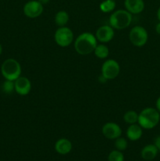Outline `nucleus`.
Masks as SVG:
<instances>
[{
    "mask_svg": "<svg viewBox=\"0 0 160 161\" xmlns=\"http://www.w3.org/2000/svg\"><path fill=\"white\" fill-rule=\"evenodd\" d=\"M143 135V128L138 124H130L126 130V137L130 141L135 142L141 139Z\"/></svg>",
    "mask_w": 160,
    "mask_h": 161,
    "instance_id": "nucleus-14",
    "label": "nucleus"
},
{
    "mask_svg": "<svg viewBox=\"0 0 160 161\" xmlns=\"http://www.w3.org/2000/svg\"><path fill=\"white\" fill-rule=\"evenodd\" d=\"M2 53H3V47H2V45L0 44V55L2 54Z\"/></svg>",
    "mask_w": 160,
    "mask_h": 161,
    "instance_id": "nucleus-29",
    "label": "nucleus"
},
{
    "mask_svg": "<svg viewBox=\"0 0 160 161\" xmlns=\"http://www.w3.org/2000/svg\"><path fill=\"white\" fill-rule=\"evenodd\" d=\"M21 65L14 58L5 60L1 65V73L5 80L15 81L21 75Z\"/></svg>",
    "mask_w": 160,
    "mask_h": 161,
    "instance_id": "nucleus-4",
    "label": "nucleus"
},
{
    "mask_svg": "<svg viewBox=\"0 0 160 161\" xmlns=\"http://www.w3.org/2000/svg\"><path fill=\"white\" fill-rule=\"evenodd\" d=\"M93 53L97 58H100V59H105L109 55V49L105 45V43L97 44Z\"/></svg>",
    "mask_w": 160,
    "mask_h": 161,
    "instance_id": "nucleus-17",
    "label": "nucleus"
},
{
    "mask_svg": "<svg viewBox=\"0 0 160 161\" xmlns=\"http://www.w3.org/2000/svg\"><path fill=\"white\" fill-rule=\"evenodd\" d=\"M133 20V15L126 9H117L109 17V25L114 29L122 30L128 28Z\"/></svg>",
    "mask_w": 160,
    "mask_h": 161,
    "instance_id": "nucleus-3",
    "label": "nucleus"
},
{
    "mask_svg": "<svg viewBox=\"0 0 160 161\" xmlns=\"http://www.w3.org/2000/svg\"><path fill=\"white\" fill-rule=\"evenodd\" d=\"M38 1H39L41 4H42L44 6V5H45V4H47V3H50V0H38Z\"/></svg>",
    "mask_w": 160,
    "mask_h": 161,
    "instance_id": "nucleus-27",
    "label": "nucleus"
},
{
    "mask_svg": "<svg viewBox=\"0 0 160 161\" xmlns=\"http://www.w3.org/2000/svg\"><path fill=\"white\" fill-rule=\"evenodd\" d=\"M154 145L156 146L158 150L160 152V135H158V136H157L156 138H155V142H154Z\"/></svg>",
    "mask_w": 160,
    "mask_h": 161,
    "instance_id": "nucleus-23",
    "label": "nucleus"
},
{
    "mask_svg": "<svg viewBox=\"0 0 160 161\" xmlns=\"http://www.w3.org/2000/svg\"><path fill=\"white\" fill-rule=\"evenodd\" d=\"M155 108L160 113V96L156 99V102H155Z\"/></svg>",
    "mask_w": 160,
    "mask_h": 161,
    "instance_id": "nucleus-24",
    "label": "nucleus"
},
{
    "mask_svg": "<svg viewBox=\"0 0 160 161\" xmlns=\"http://www.w3.org/2000/svg\"><path fill=\"white\" fill-rule=\"evenodd\" d=\"M97 42L95 35L90 32H83L75 39L74 47L78 54L86 56L93 53Z\"/></svg>",
    "mask_w": 160,
    "mask_h": 161,
    "instance_id": "nucleus-1",
    "label": "nucleus"
},
{
    "mask_svg": "<svg viewBox=\"0 0 160 161\" xmlns=\"http://www.w3.org/2000/svg\"><path fill=\"white\" fill-rule=\"evenodd\" d=\"M159 124H160V123H159Z\"/></svg>",
    "mask_w": 160,
    "mask_h": 161,
    "instance_id": "nucleus-31",
    "label": "nucleus"
},
{
    "mask_svg": "<svg viewBox=\"0 0 160 161\" xmlns=\"http://www.w3.org/2000/svg\"><path fill=\"white\" fill-rule=\"evenodd\" d=\"M15 92L20 96H26L31 92V83L28 77L21 76L14 81Z\"/></svg>",
    "mask_w": 160,
    "mask_h": 161,
    "instance_id": "nucleus-11",
    "label": "nucleus"
},
{
    "mask_svg": "<svg viewBox=\"0 0 160 161\" xmlns=\"http://www.w3.org/2000/svg\"><path fill=\"white\" fill-rule=\"evenodd\" d=\"M95 36L97 41H99L100 43L109 42L110 41L112 40L115 36L114 28L109 25H102L97 30Z\"/></svg>",
    "mask_w": 160,
    "mask_h": 161,
    "instance_id": "nucleus-10",
    "label": "nucleus"
},
{
    "mask_svg": "<svg viewBox=\"0 0 160 161\" xmlns=\"http://www.w3.org/2000/svg\"><path fill=\"white\" fill-rule=\"evenodd\" d=\"M120 72V65L114 59H108L101 66V75L107 80H112L117 78Z\"/></svg>",
    "mask_w": 160,
    "mask_h": 161,
    "instance_id": "nucleus-7",
    "label": "nucleus"
},
{
    "mask_svg": "<svg viewBox=\"0 0 160 161\" xmlns=\"http://www.w3.org/2000/svg\"><path fill=\"white\" fill-rule=\"evenodd\" d=\"M158 1H160V0H158Z\"/></svg>",
    "mask_w": 160,
    "mask_h": 161,
    "instance_id": "nucleus-30",
    "label": "nucleus"
},
{
    "mask_svg": "<svg viewBox=\"0 0 160 161\" xmlns=\"http://www.w3.org/2000/svg\"><path fill=\"white\" fill-rule=\"evenodd\" d=\"M3 91L5 94H11L13 91H15V87H14V81L11 80H5L4 83H3Z\"/></svg>",
    "mask_w": 160,
    "mask_h": 161,
    "instance_id": "nucleus-22",
    "label": "nucleus"
},
{
    "mask_svg": "<svg viewBox=\"0 0 160 161\" xmlns=\"http://www.w3.org/2000/svg\"><path fill=\"white\" fill-rule=\"evenodd\" d=\"M98 80H99V81L100 82V83H105V82L107 81L106 79H105L103 75H100V77H99Z\"/></svg>",
    "mask_w": 160,
    "mask_h": 161,
    "instance_id": "nucleus-26",
    "label": "nucleus"
},
{
    "mask_svg": "<svg viewBox=\"0 0 160 161\" xmlns=\"http://www.w3.org/2000/svg\"><path fill=\"white\" fill-rule=\"evenodd\" d=\"M55 23L59 27H64L69 20V14L65 10H60L56 14L54 17Z\"/></svg>",
    "mask_w": 160,
    "mask_h": 161,
    "instance_id": "nucleus-16",
    "label": "nucleus"
},
{
    "mask_svg": "<svg viewBox=\"0 0 160 161\" xmlns=\"http://www.w3.org/2000/svg\"><path fill=\"white\" fill-rule=\"evenodd\" d=\"M160 123V113L155 108L147 107L138 113L137 124L145 130L155 128Z\"/></svg>",
    "mask_w": 160,
    "mask_h": 161,
    "instance_id": "nucleus-2",
    "label": "nucleus"
},
{
    "mask_svg": "<svg viewBox=\"0 0 160 161\" xmlns=\"http://www.w3.org/2000/svg\"><path fill=\"white\" fill-rule=\"evenodd\" d=\"M155 31H156V33L158 35H159L160 36V22L158 21V23L156 24V25H155Z\"/></svg>",
    "mask_w": 160,
    "mask_h": 161,
    "instance_id": "nucleus-25",
    "label": "nucleus"
},
{
    "mask_svg": "<svg viewBox=\"0 0 160 161\" xmlns=\"http://www.w3.org/2000/svg\"><path fill=\"white\" fill-rule=\"evenodd\" d=\"M129 39L133 46L136 47H142L146 45L148 40V33L145 28L136 25L131 28L129 33Z\"/></svg>",
    "mask_w": 160,
    "mask_h": 161,
    "instance_id": "nucleus-5",
    "label": "nucleus"
},
{
    "mask_svg": "<svg viewBox=\"0 0 160 161\" xmlns=\"http://www.w3.org/2000/svg\"><path fill=\"white\" fill-rule=\"evenodd\" d=\"M156 16H157V19H158V21L160 22V6H159V7H158V9H157Z\"/></svg>",
    "mask_w": 160,
    "mask_h": 161,
    "instance_id": "nucleus-28",
    "label": "nucleus"
},
{
    "mask_svg": "<svg viewBox=\"0 0 160 161\" xmlns=\"http://www.w3.org/2000/svg\"><path fill=\"white\" fill-rule=\"evenodd\" d=\"M115 147L117 150L119 151H124L127 149L128 147V142L125 138L119 137V138H116L115 141Z\"/></svg>",
    "mask_w": 160,
    "mask_h": 161,
    "instance_id": "nucleus-20",
    "label": "nucleus"
},
{
    "mask_svg": "<svg viewBox=\"0 0 160 161\" xmlns=\"http://www.w3.org/2000/svg\"><path fill=\"white\" fill-rule=\"evenodd\" d=\"M158 150L154 144H148L144 146L141 152V156L144 160H152L157 157Z\"/></svg>",
    "mask_w": 160,
    "mask_h": 161,
    "instance_id": "nucleus-15",
    "label": "nucleus"
},
{
    "mask_svg": "<svg viewBox=\"0 0 160 161\" xmlns=\"http://www.w3.org/2000/svg\"><path fill=\"white\" fill-rule=\"evenodd\" d=\"M102 134L106 138L115 140L122 135V128L118 124L114 122H108L102 127Z\"/></svg>",
    "mask_w": 160,
    "mask_h": 161,
    "instance_id": "nucleus-9",
    "label": "nucleus"
},
{
    "mask_svg": "<svg viewBox=\"0 0 160 161\" xmlns=\"http://www.w3.org/2000/svg\"><path fill=\"white\" fill-rule=\"evenodd\" d=\"M44 10L43 5L41 4L38 0H31L27 2L23 7L24 14L31 19L40 17Z\"/></svg>",
    "mask_w": 160,
    "mask_h": 161,
    "instance_id": "nucleus-8",
    "label": "nucleus"
},
{
    "mask_svg": "<svg viewBox=\"0 0 160 161\" xmlns=\"http://www.w3.org/2000/svg\"><path fill=\"white\" fill-rule=\"evenodd\" d=\"M108 160V161H124V155L122 151L115 149L110 153Z\"/></svg>",
    "mask_w": 160,
    "mask_h": 161,
    "instance_id": "nucleus-21",
    "label": "nucleus"
},
{
    "mask_svg": "<svg viewBox=\"0 0 160 161\" xmlns=\"http://www.w3.org/2000/svg\"><path fill=\"white\" fill-rule=\"evenodd\" d=\"M116 6V3L115 0H104L101 2L99 6L100 11L104 14L111 13L115 10Z\"/></svg>",
    "mask_w": 160,
    "mask_h": 161,
    "instance_id": "nucleus-18",
    "label": "nucleus"
},
{
    "mask_svg": "<svg viewBox=\"0 0 160 161\" xmlns=\"http://www.w3.org/2000/svg\"><path fill=\"white\" fill-rule=\"evenodd\" d=\"M124 6L125 9L132 15L141 14L145 8L144 0H125Z\"/></svg>",
    "mask_w": 160,
    "mask_h": 161,
    "instance_id": "nucleus-12",
    "label": "nucleus"
},
{
    "mask_svg": "<svg viewBox=\"0 0 160 161\" xmlns=\"http://www.w3.org/2000/svg\"><path fill=\"white\" fill-rule=\"evenodd\" d=\"M54 148L57 153L61 154V155H66L72 151V144L70 140L65 138H62L56 142Z\"/></svg>",
    "mask_w": 160,
    "mask_h": 161,
    "instance_id": "nucleus-13",
    "label": "nucleus"
},
{
    "mask_svg": "<svg viewBox=\"0 0 160 161\" xmlns=\"http://www.w3.org/2000/svg\"><path fill=\"white\" fill-rule=\"evenodd\" d=\"M123 120L127 124H137L138 122V113L134 110H128L123 115Z\"/></svg>",
    "mask_w": 160,
    "mask_h": 161,
    "instance_id": "nucleus-19",
    "label": "nucleus"
},
{
    "mask_svg": "<svg viewBox=\"0 0 160 161\" xmlns=\"http://www.w3.org/2000/svg\"><path fill=\"white\" fill-rule=\"evenodd\" d=\"M54 40L59 47H69L74 41L73 31L68 27H59L55 31Z\"/></svg>",
    "mask_w": 160,
    "mask_h": 161,
    "instance_id": "nucleus-6",
    "label": "nucleus"
}]
</instances>
